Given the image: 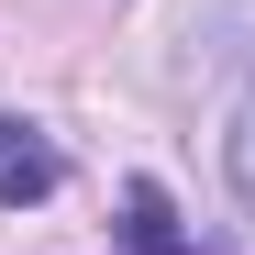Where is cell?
I'll use <instances>...</instances> for the list:
<instances>
[{
    "label": "cell",
    "mask_w": 255,
    "mask_h": 255,
    "mask_svg": "<svg viewBox=\"0 0 255 255\" xmlns=\"http://www.w3.org/2000/svg\"><path fill=\"white\" fill-rule=\"evenodd\" d=\"M122 244H133V255H200V244L178 233V211H166V189H155V178L122 189Z\"/></svg>",
    "instance_id": "cell-1"
},
{
    "label": "cell",
    "mask_w": 255,
    "mask_h": 255,
    "mask_svg": "<svg viewBox=\"0 0 255 255\" xmlns=\"http://www.w3.org/2000/svg\"><path fill=\"white\" fill-rule=\"evenodd\" d=\"M222 166H233V200H244V222H255V111L233 122V144H222Z\"/></svg>",
    "instance_id": "cell-2"
},
{
    "label": "cell",
    "mask_w": 255,
    "mask_h": 255,
    "mask_svg": "<svg viewBox=\"0 0 255 255\" xmlns=\"http://www.w3.org/2000/svg\"><path fill=\"white\" fill-rule=\"evenodd\" d=\"M11 155H33V122H22V111H0V166H11Z\"/></svg>",
    "instance_id": "cell-3"
}]
</instances>
